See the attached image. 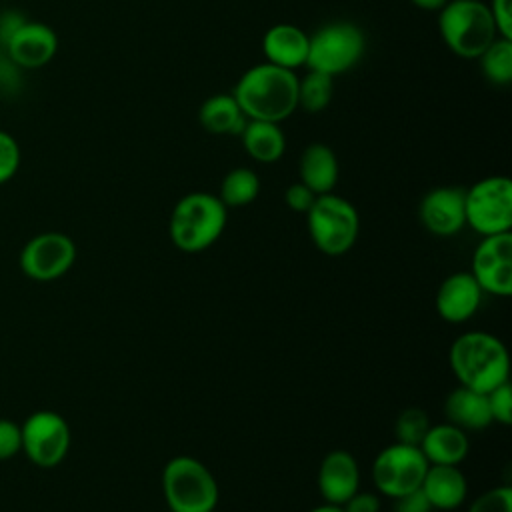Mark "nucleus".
I'll list each match as a JSON object with an SVG mask.
<instances>
[{
  "label": "nucleus",
  "instance_id": "15",
  "mask_svg": "<svg viewBox=\"0 0 512 512\" xmlns=\"http://www.w3.org/2000/svg\"><path fill=\"white\" fill-rule=\"evenodd\" d=\"M482 290L470 272H454L442 280L436 292V312L442 320L460 324L472 318L480 306Z\"/></svg>",
  "mask_w": 512,
  "mask_h": 512
},
{
  "label": "nucleus",
  "instance_id": "14",
  "mask_svg": "<svg viewBox=\"0 0 512 512\" xmlns=\"http://www.w3.org/2000/svg\"><path fill=\"white\" fill-rule=\"evenodd\" d=\"M2 50H6L12 64L36 70L54 58L58 50V36L48 24L24 20L6 40Z\"/></svg>",
  "mask_w": 512,
  "mask_h": 512
},
{
  "label": "nucleus",
  "instance_id": "35",
  "mask_svg": "<svg viewBox=\"0 0 512 512\" xmlns=\"http://www.w3.org/2000/svg\"><path fill=\"white\" fill-rule=\"evenodd\" d=\"M340 508H342V512H378L380 498L372 492L356 490L344 504H340Z\"/></svg>",
  "mask_w": 512,
  "mask_h": 512
},
{
  "label": "nucleus",
  "instance_id": "11",
  "mask_svg": "<svg viewBox=\"0 0 512 512\" xmlns=\"http://www.w3.org/2000/svg\"><path fill=\"white\" fill-rule=\"evenodd\" d=\"M472 278L482 292L494 296L512 294V234L482 236L472 254Z\"/></svg>",
  "mask_w": 512,
  "mask_h": 512
},
{
  "label": "nucleus",
  "instance_id": "20",
  "mask_svg": "<svg viewBox=\"0 0 512 512\" xmlns=\"http://www.w3.org/2000/svg\"><path fill=\"white\" fill-rule=\"evenodd\" d=\"M444 414L450 424L462 430H484L494 422L488 396L466 386H458L446 396Z\"/></svg>",
  "mask_w": 512,
  "mask_h": 512
},
{
  "label": "nucleus",
  "instance_id": "32",
  "mask_svg": "<svg viewBox=\"0 0 512 512\" xmlns=\"http://www.w3.org/2000/svg\"><path fill=\"white\" fill-rule=\"evenodd\" d=\"M22 448L20 426L12 420H0V460L12 458Z\"/></svg>",
  "mask_w": 512,
  "mask_h": 512
},
{
  "label": "nucleus",
  "instance_id": "1",
  "mask_svg": "<svg viewBox=\"0 0 512 512\" xmlns=\"http://www.w3.org/2000/svg\"><path fill=\"white\" fill-rule=\"evenodd\" d=\"M232 96L248 120L280 124L298 108V76L270 62L256 64L240 76Z\"/></svg>",
  "mask_w": 512,
  "mask_h": 512
},
{
  "label": "nucleus",
  "instance_id": "7",
  "mask_svg": "<svg viewBox=\"0 0 512 512\" xmlns=\"http://www.w3.org/2000/svg\"><path fill=\"white\" fill-rule=\"evenodd\" d=\"M366 50L364 32L352 22H330L318 28L308 42V70L338 76L354 68Z\"/></svg>",
  "mask_w": 512,
  "mask_h": 512
},
{
  "label": "nucleus",
  "instance_id": "18",
  "mask_svg": "<svg viewBox=\"0 0 512 512\" xmlns=\"http://www.w3.org/2000/svg\"><path fill=\"white\" fill-rule=\"evenodd\" d=\"M420 490L428 498L430 506L436 510H456L462 506L468 482L458 466L448 464H428L422 478Z\"/></svg>",
  "mask_w": 512,
  "mask_h": 512
},
{
  "label": "nucleus",
  "instance_id": "13",
  "mask_svg": "<svg viewBox=\"0 0 512 512\" xmlns=\"http://www.w3.org/2000/svg\"><path fill=\"white\" fill-rule=\"evenodd\" d=\"M466 188L438 186L420 202L418 214L424 228L434 236H454L466 226L464 214Z\"/></svg>",
  "mask_w": 512,
  "mask_h": 512
},
{
  "label": "nucleus",
  "instance_id": "28",
  "mask_svg": "<svg viewBox=\"0 0 512 512\" xmlns=\"http://www.w3.org/2000/svg\"><path fill=\"white\" fill-rule=\"evenodd\" d=\"M468 512H512V488L498 486L486 490L470 504Z\"/></svg>",
  "mask_w": 512,
  "mask_h": 512
},
{
  "label": "nucleus",
  "instance_id": "22",
  "mask_svg": "<svg viewBox=\"0 0 512 512\" xmlns=\"http://www.w3.org/2000/svg\"><path fill=\"white\" fill-rule=\"evenodd\" d=\"M242 146L250 158L262 164H272L282 158L286 148V136L278 122L248 120L240 132Z\"/></svg>",
  "mask_w": 512,
  "mask_h": 512
},
{
  "label": "nucleus",
  "instance_id": "17",
  "mask_svg": "<svg viewBox=\"0 0 512 512\" xmlns=\"http://www.w3.org/2000/svg\"><path fill=\"white\" fill-rule=\"evenodd\" d=\"M310 36L294 24H274L264 32L262 52L266 62L286 70L306 66Z\"/></svg>",
  "mask_w": 512,
  "mask_h": 512
},
{
  "label": "nucleus",
  "instance_id": "19",
  "mask_svg": "<svg viewBox=\"0 0 512 512\" xmlns=\"http://www.w3.org/2000/svg\"><path fill=\"white\" fill-rule=\"evenodd\" d=\"M420 452L428 460V464H448L458 466L470 450L466 430L446 422V424H430L426 436L420 442Z\"/></svg>",
  "mask_w": 512,
  "mask_h": 512
},
{
  "label": "nucleus",
  "instance_id": "38",
  "mask_svg": "<svg viewBox=\"0 0 512 512\" xmlns=\"http://www.w3.org/2000/svg\"><path fill=\"white\" fill-rule=\"evenodd\" d=\"M2 52H4V50H2V44H0V62H2Z\"/></svg>",
  "mask_w": 512,
  "mask_h": 512
},
{
  "label": "nucleus",
  "instance_id": "39",
  "mask_svg": "<svg viewBox=\"0 0 512 512\" xmlns=\"http://www.w3.org/2000/svg\"><path fill=\"white\" fill-rule=\"evenodd\" d=\"M166 512H170V510H166Z\"/></svg>",
  "mask_w": 512,
  "mask_h": 512
},
{
  "label": "nucleus",
  "instance_id": "36",
  "mask_svg": "<svg viewBox=\"0 0 512 512\" xmlns=\"http://www.w3.org/2000/svg\"><path fill=\"white\" fill-rule=\"evenodd\" d=\"M410 2L422 10H440L448 0H410Z\"/></svg>",
  "mask_w": 512,
  "mask_h": 512
},
{
  "label": "nucleus",
  "instance_id": "34",
  "mask_svg": "<svg viewBox=\"0 0 512 512\" xmlns=\"http://www.w3.org/2000/svg\"><path fill=\"white\" fill-rule=\"evenodd\" d=\"M392 512H430L432 506L428 502V498L424 496V492L420 488L406 492L398 498H392Z\"/></svg>",
  "mask_w": 512,
  "mask_h": 512
},
{
  "label": "nucleus",
  "instance_id": "30",
  "mask_svg": "<svg viewBox=\"0 0 512 512\" xmlns=\"http://www.w3.org/2000/svg\"><path fill=\"white\" fill-rule=\"evenodd\" d=\"M20 166V146L16 138L0 130V184L8 182Z\"/></svg>",
  "mask_w": 512,
  "mask_h": 512
},
{
  "label": "nucleus",
  "instance_id": "31",
  "mask_svg": "<svg viewBox=\"0 0 512 512\" xmlns=\"http://www.w3.org/2000/svg\"><path fill=\"white\" fill-rule=\"evenodd\" d=\"M316 196H318V194H314L306 184L294 182V184H290V186L286 188V192H284V202H286V206H288L290 210L306 214V212L310 210V206L314 204Z\"/></svg>",
  "mask_w": 512,
  "mask_h": 512
},
{
  "label": "nucleus",
  "instance_id": "23",
  "mask_svg": "<svg viewBox=\"0 0 512 512\" xmlns=\"http://www.w3.org/2000/svg\"><path fill=\"white\" fill-rule=\"evenodd\" d=\"M198 122L210 134L240 136L248 118L232 94H214L202 102L198 110Z\"/></svg>",
  "mask_w": 512,
  "mask_h": 512
},
{
  "label": "nucleus",
  "instance_id": "2",
  "mask_svg": "<svg viewBox=\"0 0 512 512\" xmlns=\"http://www.w3.org/2000/svg\"><path fill=\"white\" fill-rule=\"evenodd\" d=\"M450 368L460 386L476 392H490L508 382L510 360L500 338L488 332L460 334L448 352Z\"/></svg>",
  "mask_w": 512,
  "mask_h": 512
},
{
  "label": "nucleus",
  "instance_id": "25",
  "mask_svg": "<svg viewBox=\"0 0 512 512\" xmlns=\"http://www.w3.org/2000/svg\"><path fill=\"white\" fill-rule=\"evenodd\" d=\"M260 192V178L250 168H234L230 170L220 184L218 198L228 208H240L256 200Z\"/></svg>",
  "mask_w": 512,
  "mask_h": 512
},
{
  "label": "nucleus",
  "instance_id": "8",
  "mask_svg": "<svg viewBox=\"0 0 512 512\" xmlns=\"http://www.w3.org/2000/svg\"><path fill=\"white\" fill-rule=\"evenodd\" d=\"M466 224L480 236L510 232L512 228V182L506 176H488L466 188Z\"/></svg>",
  "mask_w": 512,
  "mask_h": 512
},
{
  "label": "nucleus",
  "instance_id": "12",
  "mask_svg": "<svg viewBox=\"0 0 512 512\" xmlns=\"http://www.w3.org/2000/svg\"><path fill=\"white\" fill-rule=\"evenodd\" d=\"M76 258L74 242L60 232H44L34 236L20 254L22 270L40 282L54 280L70 270Z\"/></svg>",
  "mask_w": 512,
  "mask_h": 512
},
{
  "label": "nucleus",
  "instance_id": "24",
  "mask_svg": "<svg viewBox=\"0 0 512 512\" xmlns=\"http://www.w3.org/2000/svg\"><path fill=\"white\" fill-rule=\"evenodd\" d=\"M484 78L494 86L512 82V40L496 36L492 44L478 56Z\"/></svg>",
  "mask_w": 512,
  "mask_h": 512
},
{
  "label": "nucleus",
  "instance_id": "10",
  "mask_svg": "<svg viewBox=\"0 0 512 512\" xmlns=\"http://www.w3.org/2000/svg\"><path fill=\"white\" fill-rule=\"evenodd\" d=\"M20 434L26 456L42 468L60 464L68 454L70 428L66 420L52 410L30 414L24 426H20Z\"/></svg>",
  "mask_w": 512,
  "mask_h": 512
},
{
  "label": "nucleus",
  "instance_id": "26",
  "mask_svg": "<svg viewBox=\"0 0 512 512\" xmlns=\"http://www.w3.org/2000/svg\"><path fill=\"white\" fill-rule=\"evenodd\" d=\"M334 94V76L324 72L308 70V74L298 78V108H304L310 114L322 112Z\"/></svg>",
  "mask_w": 512,
  "mask_h": 512
},
{
  "label": "nucleus",
  "instance_id": "5",
  "mask_svg": "<svg viewBox=\"0 0 512 512\" xmlns=\"http://www.w3.org/2000/svg\"><path fill=\"white\" fill-rule=\"evenodd\" d=\"M162 492L170 512H212L218 484L208 466L192 456H174L162 470Z\"/></svg>",
  "mask_w": 512,
  "mask_h": 512
},
{
  "label": "nucleus",
  "instance_id": "33",
  "mask_svg": "<svg viewBox=\"0 0 512 512\" xmlns=\"http://www.w3.org/2000/svg\"><path fill=\"white\" fill-rule=\"evenodd\" d=\"M488 10L496 24L498 36L512 40V0H490Z\"/></svg>",
  "mask_w": 512,
  "mask_h": 512
},
{
  "label": "nucleus",
  "instance_id": "27",
  "mask_svg": "<svg viewBox=\"0 0 512 512\" xmlns=\"http://www.w3.org/2000/svg\"><path fill=\"white\" fill-rule=\"evenodd\" d=\"M428 428H430L428 414L418 406H410L398 414L394 422V436H396V442L420 446Z\"/></svg>",
  "mask_w": 512,
  "mask_h": 512
},
{
  "label": "nucleus",
  "instance_id": "6",
  "mask_svg": "<svg viewBox=\"0 0 512 512\" xmlns=\"http://www.w3.org/2000/svg\"><path fill=\"white\" fill-rule=\"evenodd\" d=\"M306 224L314 246L328 256L346 254L356 244L360 232L356 208L332 192L316 196L306 212Z\"/></svg>",
  "mask_w": 512,
  "mask_h": 512
},
{
  "label": "nucleus",
  "instance_id": "16",
  "mask_svg": "<svg viewBox=\"0 0 512 512\" xmlns=\"http://www.w3.org/2000/svg\"><path fill=\"white\" fill-rule=\"evenodd\" d=\"M360 488V468L346 450L328 452L318 468V490L326 504H344Z\"/></svg>",
  "mask_w": 512,
  "mask_h": 512
},
{
  "label": "nucleus",
  "instance_id": "21",
  "mask_svg": "<svg viewBox=\"0 0 512 512\" xmlns=\"http://www.w3.org/2000/svg\"><path fill=\"white\" fill-rule=\"evenodd\" d=\"M338 172V158L330 146L312 142L304 148L298 162V174L300 182L306 184L314 194L332 192L338 182Z\"/></svg>",
  "mask_w": 512,
  "mask_h": 512
},
{
  "label": "nucleus",
  "instance_id": "3",
  "mask_svg": "<svg viewBox=\"0 0 512 512\" xmlns=\"http://www.w3.org/2000/svg\"><path fill=\"white\" fill-rule=\"evenodd\" d=\"M226 206L208 192H190L182 196L170 214L168 234L172 244L188 254L210 248L226 226Z\"/></svg>",
  "mask_w": 512,
  "mask_h": 512
},
{
  "label": "nucleus",
  "instance_id": "9",
  "mask_svg": "<svg viewBox=\"0 0 512 512\" xmlns=\"http://www.w3.org/2000/svg\"><path fill=\"white\" fill-rule=\"evenodd\" d=\"M428 460L418 446L394 442L380 450L372 462V482L380 494L398 498L420 488Z\"/></svg>",
  "mask_w": 512,
  "mask_h": 512
},
{
  "label": "nucleus",
  "instance_id": "37",
  "mask_svg": "<svg viewBox=\"0 0 512 512\" xmlns=\"http://www.w3.org/2000/svg\"><path fill=\"white\" fill-rule=\"evenodd\" d=\"M310 512H342V508L336 504H320V506L312 508Z\"/></svg>",
  "mask_w": 512,
  "mask_h": 512
},
{
  "label": "nucleus",
  "instance_id": "29",
  "mask_svg": "<svg viewBox=\"0 0 512 512\" xmlns=\"http://www.w3.org/2000/svg\"><path fill=\"white\" fill-rule=\"evenodd\" d=\"M488 396V406H490V414L492 420H496L502 426H510L512 424V388L508 382L492 388L490 392H486Z\"/></svg>",
  "mask_w": 512,
  "mask_h": 512
},
{
  "label": "nucleus",
  "instance_id": "40",
  "mask_svg": "<svg viewBox=\"0 0 512 512\" xmlns=\"http://www.w3.org/2000/svg\"><path fill=\"white\" fill-rule=\"evenodd\" d=\"M212 512H216V510H212Z\"/></svg>",
  "mask_w": 512,
  "mask_h": 512
},
{
  "label": "nucleus",
  "instance_id": "4",
  "mask_svg": "<svg viewBox=\"0 0 512 512\" xmlns=\"http://www.w3.org/2000/svg\"><path fill=\"white\" fill-rule=\"evenodd\" d=\"M438 32L460 58H478L498 36L496 24L482 0H448L438 14Z\"/></svg>",
  "mask_w": 512,
  "mask_h": 512
}]
</instances>
